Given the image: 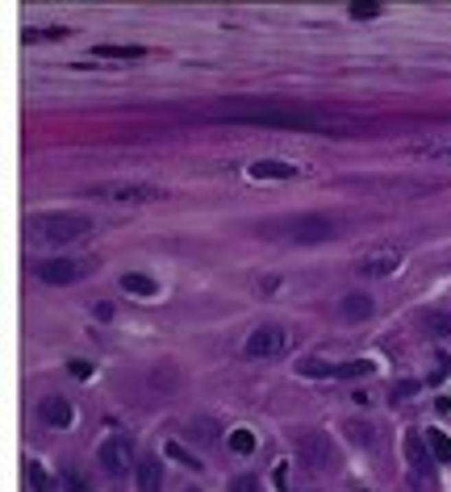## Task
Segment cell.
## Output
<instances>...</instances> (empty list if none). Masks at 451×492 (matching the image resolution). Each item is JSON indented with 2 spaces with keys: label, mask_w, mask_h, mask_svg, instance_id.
I'll use <instances>...</instances> for the list:
<instances>
[{
  "label": "cell",
  "mask_w": 451,
  "mask_h": 492,
  "mask_svg": "<svg viewBox=\"0 0 451 492\" xmlns=\"http://www.w3.org/2000/svg\"><path fill=\"white\" fill-rule=\"evenodd\" d=\"M368 371H372L368 359H351V363H334L330 367V375H338V379H356V375H368Z\"/></svg>",
  "instance_id": "e0dca14e"
},
{
  "label": "cell",
  "mask_w": 451,
  "mask_h": 492,
  "mask_svg": "<svg viewBox=\"0 0 451 492\" xmlns=\"http://www.w3.org/2000/svg\"><path fill=\"white\" fill-rule=\"evenodd\" d=\"M138 459H134V447H130V438H105L100 443V467H105L109 476H122V471H130Z\"/></svg>",
  "instance_id": "8992f818"
},
{
  "label": "cell",
  "mask_w": 451,
  "mask_h": 492,
  "mask_svg": "<svg viewBox=\"0 0 451 492\" xmlns=\"http://www.w3.org/2000/svg\"><path fill=\"white\" fill-rule=\"evenodd\" d=\"M213 121H234V126H272V130H322L326 117L314 108H297V104H276V100H226L218 104Z\"/></svg>",
  "instance_id": "6da1fadb"
},
{
  "label": "cell",
  "mask_w": 451,
  "mask_h": 492,
  "mask_svg": "<svg viewBox=\"0 0 451 492\" xmlns=\"http://www.w3.org/2000/svg\"><path fill=\"white\" fill-rule=\"evenodd\" d=\"M426 447H430V455L439 463H451V438H447L443 430H426Z\"/></svg>",
  "instance_id": "9a60e30c"
},
{
  "label": "cell",
  "mask_w": 451,
  "mask_h": 492,
  "mask_svg": "<svg viewBox=\"0 0 451 492\" xmlns=\"http://www.w3.org/2000/svg\"><path fill=\"white\" fill-rule=\"evenodd\" d=\"M447 159H451V146H447Z\"/></svg>",
  "instance_id": "83f0119b"
},
{
  "label": "cell",
  "mask_w": 451,
  "mask_h": 492,
  "mask_svg": "<svg viewBox=\"0 0 451 492\" xmlns=\"http://www.w3.org/2000/svg\"><path fill=\"white\" fill-rule=\"evenodd\" d=\"M63 34H67V30H59V25H55V30H30L25 42H38V38H63Z\"/></svg>",
  "instance_id": "d4e9b609"
},
{
  "label": "cell",
  "mask_w": 451,
  "mask_h": 492,
  "mask_svg": "<svg viewBox=\"0 0 451 492\" xmlns=\"http://www.w3.org/2000/svg\"><path fill=\"white\" fill-rule=\"evenodd\" d=\"M230 451L234 455H251V451H255V434H251V430H234L230 434Z\"/></svg>",
  "instance_id": "d6986e66"
},
{
  "label": "cell",
  "mask_w": 451,
  "mask_h": 492,
  "mask_svg": "<svg viewBox=\"0 0 451 492\" xmlns=\"http://www.w3.org/2000/svg\"><path fill=\"white\" fill-rule=\"evenodd\" d=\"M122 288L134 292V296H155V292H159L155 280H150V276H138V271H126V276H122Z\"/></svg>",
  "instance_id": "7c38bea8"
},
{
  "label": "cell",
  "mask_w": 451,
  "mask_h": 492,
  "mask_svg": "<svg viewBox=\"0 0 451 492\" xmlns=\"http://www.w3.org/2000/svg\"><path fill=\"white\" fill-rule=\"evenodd\" d=\"M38 417H42L46 425H55V430H67V425L76 421V409H71V401H63V397H46V401L38 405Z\"/></svg>",
  "instance_id": "ba28073f"
},
{
  "label": "cell",
  "mask_w": 451,
  "mask_h": 492,
  "mask_svg": "<svg viewBox=\"0 0 451 492\" xmlns=\"http://www.w3.org/2000/svg\"><path fill=\"white\" fill-rule=\"evenodd\" d=\"M30 230H34V238H42V242L63 246V242L84 238V234L92 230V222H88L84 213H42V217H30Z\"/></svg>",
  "instance_id": "7a4b0ae2"
},
{
  "label": "cell",
  "mask_w": 451,
  "mask_h": 492,
  "mask_svg": "<svg viewBox=\"0 0 451 492\" xmlns=\"http://www.w3.org/2000/svg\"><path fill=\"white\" fill-rule=\"evenodd\" d=\"M167 455H172V459H180V463H184V467H192V471H196V467H205V463H200L192 451H184L180 443H167Z\"/></svg>",
  "instance_id": "ffe728a7"
},
{
  "label": "cell",
  "mask_w": 451,
  "mask_h": 492,
  "mask_svg": "<svg viewBox=\"0 0 451 492\" xmlns=\"http://www.w3.org/2000/svg\"><path fill=\"white\" fill-rule=\"evenodd\" d=\"M347 434H351V443H360V447H368V443H372V425H364V421L347 425Z\"/></svg>",
  "instance_id": "44dd1931"
},
{
  "label": "cell",
  "mask_w": 451,
  "mask_h": 492,
  "mask_svg": "<svg viewBox=\"0 0 451 492\" xmlns=\"http://www.w3.org/2000/svg\"><path fill=\"white\" fill-rule=\"evenodd\" d=\"M343 317H356V321L372 317V301H368L364 292H351V296H343Z\"/></svg>",
  "instance_id": "4fadbf2b"
},
{
  "label": "cell",
  "mask_w": 451,
  "mask_h": 492,
  "mask_svg": "<svg viewBox=\"0 0 451 492\" xmlns=\"http://www.w3.org/2000/svg\"><path fill=\"white\" fill-rule=\"evenodd\" d=\"M88 192L100 200H155L159 196V188H150V184H96Z\"/></svg>",
  "instance_id": "52a82bcc"
},
{
  "label": "cell",
  "mask_w": 451,
  "mask_h": 492,
  "mask_svg": "<svg viewBox=\"0 0 451 492\" xmlns=\"http://www.w3.org/2000/svg\"><path fill=\"white\" fill-rule=\"evenodd\" d=\"M347 13L356 17V21H368V17H380V5H368V0H364V5H351Z\"/></svg>",
  "instance_id": "7402d4cb"
},
{
  "label": "cell",
  "mask_w": 451,
  "mask_h": 492,
  "mask_svg": "<svg viewBox=\"0 0 451 492\" xmlns=\"http://www.w3.org/2000/svg\"><path fill=\"white\" fill-rule=\"evenodd\" d=\"M71 375H92V367H88V363H80V359H71Z\"/></svg>",
  "instance_id": "4316f807"
},
{
  "label": "cell",
  "mask_w": 451,
  "mask_h": 492,
  "mask_svg": "<svg viewBox=\"0 0 451 492\" xmlns=\"http://www.w3.org/2000/svg\"><path fill=\"white\" fill-rule=\"evenodd\" d=\"M230 492H259V484H255V476H238L230 484Z\"/></svg>",
  "instance_id": "603a6c76"
},
{
  "label": "cell",
  "mask_w": 451,
  "mask_h": 492,
  "mask_svg": "<svg viewBox=\"0 0 451 492\" xmlns=\"http://www.w3.org/2000/svg\"><path fill=\"white\" fill-rule=\"evenodd\" d=\"M92 271H96L92 259H46V263H38V280L63 288V284H76V280L92 276Z\"/></svg>",
  "instance_id": "3957f363"
},
{
  "label": "cell",
  "mask_w": 451,
  "mask_h": 492,
  "mask_svg": "<svg viewBox=\"0 0 451 492\" xmlns=\"http://www.w3.org/2000/svg\"><path fill=\"white\" fill-rule=\"evenodd\" d=\"M96 54L100 59H142V46H113V42H105V46H96Z\"/></svg>",
  "instance_id": "2e32d148"
},
{
  "label": "cell",
  "mask_w": 451,
  "mask_h": 492,
  "mask_svg": "<svg viewBox=\"0 0 451 492\" xmlns=\"http://www.w3.org/2000/svg\"><path fill=\"white\" fill-rule=\"evenodd\" d=\"M406 459H410V467H414L418 476H430V455H426V447H422V434H418V430H406Z\"/></svg>",
  "instance_id": "8fae6325"
},
{
  "label": "cell",
  "mask_w": 451,
  "mask_h": 492,
  "mask_svg": "<svg viewBox=\"0 0 451 492\" xmlns=\"http://www.w3.org/2000/svg\"><path fill=\"white\" fill-rule=\"evenodd\" d=\"M67 492H88V484H84L76 471H67Z\"/></svg>",
  "instance_id": "484cf974"
},
{
  "label": "cell",
  "mask_w": 451,
  "mask_h": 492,
  "mask_svg": "<svg viewBox=\"0 0 451 492\" xmlns=\"http://www.w3.org/2000/svg\"><path fill=\"white\" fill-rule=\"evenodd\" d=\"M397 267H401V255H397V250H389V255H372V259L364 263L368 276H389V271H397Z\"/></svg>",
  "instance_id": "5bb4252c"
},
{
  "label": "cell",
  "mask_w": 451,
  "mask_h": 492,
  "mask_svg": "<svg viewBox=\"0 0 451 492\" xmlns=\"http://www.w3.org/2000/svg\"><path fill=\"white\" fill-rule=\"evenodd\" d=\"M242 351H246V359H276V355L288 351V330H280V325H259V330H251Z\"/></svg>",
  "instance_id": "277c9868"
},
{
  "label": "cell",
  "mask_w": 451,
  "mask_h": 492,
  "mask_svg": "<svg viewBox=\"0 0 451 492\" xmlns=\"http://www.w3.org/2000/svg\"><path fill=\"white\" fill-rule=\"evenodd\" d=\"M134 467H138V492H159V488H163V463H159L155 455L138 459Z\"/></svg>",
  "instance_id": "9c48e42d"
},
{
  "label": "cell",
  "mask_w": 451,
  "mask_h": 492,
  "mask_svg": "<svg viewBox=\"0 0 451 492\" xmlns=\"http://www.w3.org/2000/svg\"><path fill=\"white\" fill-rule=\"evenodd\" d=\"M297 459L305 463L310 471H330V467H334V451H330V443L322 438L318 430L297 434Z\"/></svg>",
  "instance_id": "5b68a950"
},
{
  "label": "cell",
  "mask_w": 451,
  "mask_h": 492,
  "mask_svg": "<svg viewBox=\"0 0 451 492\" xmlns=\"http://www.w3.org/2000/svg\"><path fill=\"white\" fill-rule=\"evenodd\" d=\"M430 334H451V317H447V313L430 317Z\"/></svg>",
  "instance_id": "cb8c5ba5"
},
{
  "label": "cell",
  "mask_w": 451,
  "mask_h": 492,
  "mask_svg": "<svg viewBox=\"0 0 451 492\" xmlns=\"http://www.w3.org/2000/svg\"><path fill=\"white\" fill-rule=\"evenodd\" d=\"M25 480L34 484V492H46V488H50V471H46L42 463H34V459L25 463Z\"/></svg>",
  "instance_id": "ac0fdd59"
},
{
  "label": "cell",
  "mask_w": 451,
  "mask_h": 492,
  "mask_svg": "<svg viewBox=\"0 0 451 492\" xmlns=\"http://www.w3.org/2000/svg\"><path fill=\"white\" fill-rule=\"evenodd\" d=\"M246 176L251 180H288V176H297V167L292 163H280V159H259V163L246 167Z\"/></svg>",
  "instance_id": "30bf717a"
}]
</instances>
